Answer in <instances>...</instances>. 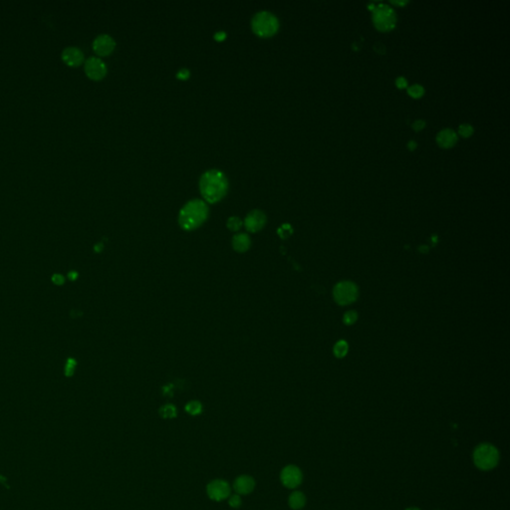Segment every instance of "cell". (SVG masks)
Masks as SVG:
<instances>
[{
    "instance_id": "1",
    "label": "cell",
    "mask_w": 510,
    "mask_h": 510,
    "mask_svg": "<svg viewBox=\"0 0 510 510\" xmlns=\"http://www.w3.org/2000/svg\"><path fill=\"white\" fill-rule=\"evenodd\" d=\"M228 190V181L225 175L219 169H209L201 175L199 191L202 197L210 203L223 199Z\"/></svg>"
},
{
    "instance_id": "2",
    "label": "cell",
    "mask_w": 510,
    "mask_h": 510,
    "mask_svg": "<svg viewBox=\"0 0 510 510\" xmlns=\"http://www.w3.org/2000/svg\"><path fill=\"white\" fill-rule=\"evenodd\" d=\"M208 206L205 201L194 198L187 202L180 211L179 223L186 230H192L200 226L208 217Z\"/></svg>"
},
{
    "instance_id": "3",
    "label": "cell",
    "mask_w": 510,
    "mask_h": 510,
    "mask_svg": "<svg viewBox=\"0 0 510 510\" xmlns=\"http://www.w3.org/2000/svg\"><path fill=\"white\" fill-rule=\"evenodd\" d=\"M251 28L255 34L260 37H270L278 31L279 20L269 11H259L252 17Z\"/></svg>"
},
{
    "instance_id": "4",
    "label": "cell",
    "mask_w": 510,
    "mask_h": 510,
    "mask_svg": "<svg viewBox=\"0 0 510 510\" xmlns=\"http://www.w3.org/2000/svg\"><path fill=\"white\" fill-rule=\"evenodd\" d=\"M499 451L491 444L478 445L474 451V462L480 471H491L498 464Z\"/></svg>"
},
{
    "instance_id": "5",
    "label": "cell",
    "mask_w": 510,
    "mask_h": 510,
    "mask_svg": "<svg viewBox=\"0 0 510 510\" xmlns=\"http://www.w3.org/2000/svg\"><path fill=\"white\" fill-rule=\"evenodd\" d=\"M373 22L380 31L392 30L397 22L395 10L387 4H379L373 9Z\"/></svg>"
},
{
    "instance_id": "6",
    "label": "cell",
    "mask_w": 510,
    "mask_h": 510,
    "mask_svg": "<svg viewBox=\"0 0 510 510\" xmlns=\"http://www.w3.org/2000/svg\"><path fill=\"white\" fill-rule=\"evenodd\" d=\"M280 479L282 484L287 488H295L301 484L303 475L298 466L291 464L285 466L282 470Z\"/></svg>"
},
{
    "instance_id": "7",
    "label": "cell",
    "mask_w": 510,
    "mask_h": 510,
    "mask_svg": "<svg viewBox=\"0 0 510 510\" xmlns=\"http://www.w3.org/2000/svg\"><path fill=\"white\" fill-rule=\"evenodd\" d=\"M206 492L210 499L216 501H222L229 496L230 487L225 480L215 479L207 484Z\"/></svg>"
},
{
    "instance_id": "8",
    "label": "cell",
    "mask_w": 510,
    "mask_h": 510,
    "mask_svg": "<svg viewBox=\"0 0 510 510\" xmlns=\"http://www.w3.org/2000/svg\"><path fill=\"white\" fill-rule=\"evenodd\" d=\"M85 72L92 80H101L107 74V66L99 57H90L85 62Z\"/></svg>"
},
{
    "instance_id": "9",
    "label": "cell",
    "mask_w": 510,
    "mask_h": 510,
    "mask_svg": "<svg viewBox=\"0 0 510 510\" xmlns=\"http://www.w3.org/2000/svg\"><path fill=\"white\" fill-rule=\"evenodd\" d=\"M116 47L114 38L108 34H100L93 41V49L99 56H108Z\"/></svg>"
},
{
    "instance_id": "10",
    "label": "cell",
    "mask_w": 510,
    "mask_h": 510,
    "mask_svg": "<svg viewBox=\"0 0 510 510\" xmlns=\"http://www.w3.org/2000/svg\"><path fill=\"white\" fill-rule=\"evenodd\" d=\"M266 223V216L264 212L258 209H254L250 211L246 216L244 221V225L246 229L250 232H257L263 228Z\"/></svg>"
},
{
    "instance_id": "11",
    "label": "cell",
    "mask_w": 510,
    "mask_h": 510,
    "mask_svg": "<svg viewBox=\"0 0 510 510\" xmlns=\"http://www.w3.org/2000/svg\"><path fill=\"white\" fill-rule=\"evenodd\" d=\"M357 296L356 287L348 282L339 284L335 289L336 300L340 304H348L355 300Z\"/></svg>"
},
{
    "instance_id": "12",
    "label": "cell",
    "mask_w": 510,
    "mask_h": 510,
    "mask_svg": "<svg viewBox=\"0 0 510 510\" xmlns=\"http://www.w3.org/2000/svg\"><path fill=\"white\" fill-rule=\"evenodd\" d=\"M63 61L72 67L81 65L84 61V53L77 47H67L62 52Z\"/></svg>"
},
{
    "instance_id": "13",
    "label": "cell",
    "mask_w": 510,
    "mask_h": 510,
    "mask_svg": "<svg viewBox=\"0 0 510 510\" xmlns=\"http://www.w3.org/2000/svg\"><path fill=\"white\" fill-rule=\"evenodd\" d=\"M254 487H255V481H254L253 478H251L249 476H245V475L238 477L233 483V488L236 491V493L242 494V495L249 494L250 492L253 491Z\"/></svg>"
},
{
    "instance_id": "14",
    "label": "cell",
    "mask_w": 510,
    "mask_h": 510,
    "mask_svg": "<svg viewBox=\"0 0 510 510\" xmlns=\"http://www.w3.org/2000/svg\"><path fill=\"white\" fill-rule=\"evenodd\" d=\"M438 144L443 148H450L457 142V135L451 129H445L438 134Z\"/></svg>"
},
{
    "instance_id": "15",
    "label": "cell",
    "mask_w": 510,
    "mask_h": 510,
    "mask_svg": "<svg viewBox=\"0 0 510 510\" xmlns=\"http://www.w3.org/2000/svg\"><path fill=\"white\" fill-rule=\"evenodd\" d=\"M250 238L245 233H239L233 236L232 245L233 248L238 252H245L250 247Z\"/></svg>"
},
{
    "instance_id": "16",
    "label": "cell",
    "mask_w": 510,
    "mask_h": 510,
    "mask_svg": "<svg viewBox=\"0 0 510 510\" xmlns=\"http://www.w3.org/2000/svg\"><path fill=\"white\" fill-rule=\"evenodd\" d=\"M289 506L294 510H299L303 508L306 504V497L301 491H294L290 494L288 498Z\"/></svg>"
},
{
    "instance_id": "17",
    "label": "cell",
    "mask_w": 510,
    "mask_h": 510,
    "mask_svg": "<svg viewBox=\"0 0 510 510\" xmlns=\"http://www.w3.org/2000/svg\"><path fill=\"white\" fill-rule=\"evenodd\" d=\"M159 414L164 418H173L177 415V409L173 405H165L160 408Z\"/></svg>"
},
{
    "instance_id": "18",
    "label": "cell",
    "mask_w": 510,
    "mask_h": 510,
    "mask_svg": "<svg viewBox=\"0 0 510 510\" xmlns=\"http://www.w3.org/2000/svg\"><path fill=\"white\" fill-rule=\"evenodd\" d=\"M186 411L191 414V415H196V414H199L202 411V406L199 402L197 401H192V402H190L187 406H186Z\"/></svg>"
},
{
    "instance_id": "19",
    "label": "cell",
    "mask_w": 510,
    "mask_h": 510,
    "mask_svg": "<svg viewBox=\"0 0 510 510\" xmlns=\"http://www.w3.org/2000/svg\"><path fill=\"white\" fill-rule=\"evenodd\" d=\"M408 93L413 98H419V97H421L423 95L424 89H423L422 86H420V85L414 84V85H412L411 87L408 88Z\"/></svg>"
},
{
    "instance_id": "20",
    "label": "cell",
    "mask_w": 510,
    "mask_h": 510,
    "mask_svg": "<svg viewBox=\"0 0 510 510\" xmlns=\"http://www.w3.org/2000/svg\"><path fill=\"white\" fill-rule=\"evenodd\" d=\"M226 224L231 231H237L242 226V221L237 217H231L228 219Z\"/></svg>"
},
{
    "instance_id": "21",
    "label": "cell",
    "mask_w": 510,
    "mask_h": 510,
    "mask_svg": "<svg viewBox=\"0 0 510 510\" xmlns=\"http://www.w3.org/2000/svg\"><path fill=\"white\" fill-rule=\"evenodd\" d=\"M458 133L460 136H462L464 138H469L474 134V128L472 125L462 124L458 128Z\"/></svg>"
},
{
    "instance_id": "22",
    "label": "cell",
    "mask_w": 510,
    "mask_h": 510,
    "mask_svg": "<svg viewBox=\"0 0 510 510\" xmlns=\"http://www.w3.org/2000/svg\"><path fill=\"white\" fill-rule=\"evenodd\" d=\"M241 498L239 494H233L228 498V504L232 508H239L241 506Z\"/></svg>"
},
{
    "instance_id": "23",
    "label": "cell",
    "mask_w": 510,
    "mask_h": 510,
    "mask_svg": "<svg viewBox=\"0 0 510 510\" xmlns=\"http://www.w3.org/2000/svg\"><path fill=\"white\" fill-rule=\"evenodd\" d=\"M75 366H76V362L73 360V359H70L68 360L67 362V365H66V369H65V373L67 376H71L75 370Z\"/></svg>"
},
{
    "instance_id": "24",
    "label": "cell",
    "mask_w": 510,
    "mask_h": 510,
    "mask_svg": "<svg viewBox=\"0 0 510 510\" xmlns=\"http://www.w3.org/2000/svg\"><path fill=\"white\" fill-rule=\"evenodd\" d=\"M190 76H191V72L187 68H183V69L179 70L177 73V78H179L181 80H187L190 78Z\"/></svg>"
},
{
    "instance_id": "25",
    "label": "cell",
    "mask_w": 510,
    "mask_h": 510,
    "mask_svg": "<svg viewBox=\"0 0 510 510\" xmlns=\"http://www.w3.org/2000/svg\"><path fill=\"white\" fill-rule=\"evenodd\" d=\"M346 350H347V346L344 342H341L339 343L337 346H336V349H335V352L338 356H344V354L346 353Z\"/></svg>"
},
{
    "instance_id": "26",
    "label": "cell",
    "mask_w": 510,
    "mask_h": 510,
    "mask_svg": "<svg viewBox=\"0 0 510 510\" xmlns=\"http://www.w3.org/2000/svg\"><path fill=\"white\" fill-rule=\"evenodd\" d=\"M424 127H426V122L422 121V120H416L413 124V128H414V131H420V130L423 129Z\"/></svg>"
},
{
    "instance_id": "27",
    "label": "cell",
    "mask_w": 510,
    "mask_h": 510,
    "mask_svg": "<svg viewBox=\"0 0 510 510\" xmlns=\"http://www.w3.org/2000/svg\"><path fill=\"white\" fill-rule=\"evenodd\" d=\"M374 50L376 52H378L379 54H385L386 53V46L381 43V42H377V43L374 45Z\"/></svg>"
},
{
    "instance_id": "28",
    "label": "cell",
    "mask_w": 510,
    "mask_h": 510,
    "mask_svg": "<svg viewBox=\"0 0 510 510\" xmlns=\"http://www.w3.org/2000/svg\"><path fill=\"white\" fill-rule=\"evenodd\" d=\"M290 233H291V227H290L288 224L283 225V226L279 229V234H280L282 237L288 236Z\"/></svg>"
},
{
    "instance_id": "29",
    "label": "cell",
    "mask_w": 510,
    "mask_h": 510,
    "mask_svg": "<svg viewBox=\"0 0 510 510\" xmlns=\"http://www.w3.org/2000/svg\"><path fill=\"white\" fill-rule=\"evenodd\" d=\"M396 84H397V86L399 88H401V89H404V88H406L408 86V82H407V80L404 77H399L396 80Z\"/></svg>"
},
{
    "instance_id": "30",
    "label": "cell",
    "mask_w": 510,
    "mask_h": 510,
    "mask_svg": "<svg viewBox=\"0 0 510 510\" xmlns=\"http://www.w3.org/2000/svg\"><path fill=\"white\" fill-rule=\"evenodd\" d=\"M226 37V33L224 31H218L215 34V39L218 41H223Z\"/></svg>"
},
{
    "instance_id": "31",
    "label": "cell",
    "mask_w": 510,
    "mask_h": 510,
    "mask_svg": "<svg viewBox=\"0 0 510 510\" xmlns=\"http://www.w3.org/2000/svg\"><path fill=\"white\" fill-rule=\"evenodd\" d=\"M53 281H54L56 284H62V283L64 282V278H63L61 275L57 274V275H54V277H53Z\"/></svg>"
},
{
    "instance_id": "32",
    "label": "cell",
    "mask_w": 510,
    "mask_h": 510,
    "mask_svg": "<svg viewBox=\"0 0 510 510\" xmlns=\"http://www.w3.org/2000/svg\"><path fill=\"white\" fill-rule=\"evenodd\" d=\"M408 146H409V148H410L411 150H414V149H415V147H416V143H415L414 141H411V142L409 143V145H408Z\"/></svg>"
},
{
    "instance_id": "33",
    "label": "cell",
    "mask_w": 510,
    "mask_h": 510,
    "mask_svg": "<svg viewBox=\"0 0 510 510\" xmlns=\"http://www.w3.org/2000/svg\"><path fill=\"white\" fill-rule=\"evenodd\" d=\"M391 3L396 4V5H405L408 3V1H406V0L405 1H391Z\"/></svg>"
},
{
    "instance_id": "34",
    "label": "cell",
    "mask_w": 510,
    "mask_h": 510,
    "mask_svg": "<svg viewBox=\"0 0 510 510\" xmlns=\"http://www.w3.org/2000/svg\"><path fill=\"white\" fill-rule=\"evenodd\" d=\"M406 510H420V509H419V508H417V507H409V508H407Z\"/></svg>"
}]
</instances>
